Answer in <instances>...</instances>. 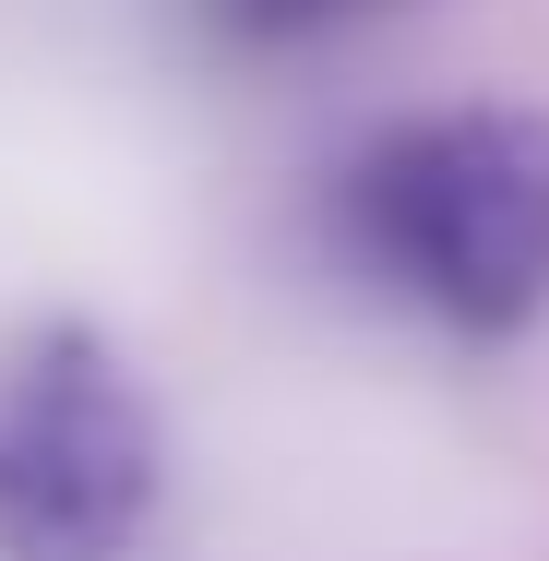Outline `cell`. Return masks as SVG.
Returning a JSON list of instances; mask_svg holds the SVG:
<instances>
[{"label":"cell","instance_id":"7a4b0ae2","mask_svg":"<svg viewBox=\"0 0 549 561\" xmlns=\"http://www.w3.org/2000/svg\"><path fill=\"white\" fill-rule=\"evenodd\" d=\"M168 490L156 407L96 323H36L0 358V561H131Z\"/></svg>","mask_w":549,"mask_h":561},{"label":"cell","instance_id":"3957f363","mask_svg":"<svg viewBox=\"0 0 549 561\" xmlns=\"http://www.w3.org/2000/svg\"><path fill=\"white\" fill-rule=\"evenodd\" d=\"M358 12H382V0H204V24H216L227 48H299V36L358 24Z\"/></svg>","mask_w":549,"mask_h":561},{"label":"cell","instance_id":"6da1fadb","mask_svg":"<svg viewBox=\"0 0 549 561\" xmlns=\"http://www.w3.org/2000/svg\"><path fill=\"white\" fill-rule=\"evenodd\" d=\"M334 227L370 287L431 311L442 335H526L549 311V119L538 108H431L358 144Z\"/></svg>","mask_w":549,"mask_h":561}]
</instances>
